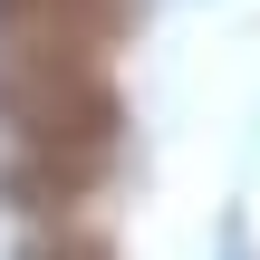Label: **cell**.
Here are the masks:
<instances>
[{
  "instance_id": "1",
  "label": "cell",
  "mask_w": 260,
  "mask_h": 260,
  "mask_svg": "<svg viewBox=\"0 0 260 260\" xmlns=\"http://www.w3.org/2000/svg\"><path fill=\"white\" fill-rule=\"evenodd\" d=\"M0 125H10V193L39 212V203H68L106 154H116V87H106V58H77V48H19L0 39Z\"/></svg>"
},
{
  "instance_id": "2",
  "label": "cell",
  "mask_w": 260,
  "mask_h": 260,
  "mask_svg": "<svg viewBox=\"0 0 260 260\" xmlns=\"http://www.w3.org/2000/svg\"><path fill=\"white\" fill-rule=\"evenodd\" d=\"M125 0H0V39L19 48H77V58H106L125 39Z\"/></svg>"
},
{
  "instance_id": "3",
  "label": "cell",
  "mask_w": 260,
  "mask_h": 260,
  "mask_svg": "<svg viewBox=\"0 0 260 260\" xmlns=\"http://www.w3.org/2000/svg\"><path fill=\"white\" fill-rule=\"evenodd\" d=\"M19 260H116V251L87 241V232H58V241H39V251H19Z\"/></svg>"
}]
</instances>
